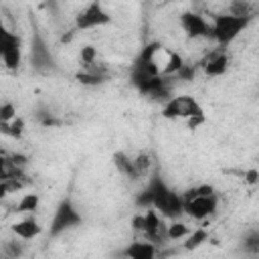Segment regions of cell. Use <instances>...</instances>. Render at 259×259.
<instances>
[{
  "instance_id": "6da1fadb",
  "label": "cell",
  "mask_w": 259,
  "mask_h": 259,
  "mask_svg": "<svg viewBox=\"0 0 259 259\" xmlns=\"http://www.w3.org/2000/svg\"><path fill=\"white\" fill-rule=\"evenodd\" d=\"M136 204L142 208H154L162 219H180L184 214L182 208V194L176 192L168 182L162 178L160 172H154L146 184V188L138 194Z\"/></svg>"
},
{
  "instance_id": "7a4b0ae2",
  "label": "cell",
  "mask_w": 259,
  "mask_h": 259,
  "mask_svg": "<svg viewBox=\"0 0 259 259\" xmlns=\"http://www.w3.org/2000/svg\"><path fill=\"white\" fill-rule=\"evenodd\" d=\"M182 194V208L194 221H204L212 217L219 208V194L210 184H196L186 188Z\"/></svg>"
},
{
  "instance_id": "3957f363",
  "label": "cell",
  "mask_w": 259,
  "mask_h": 259,
  "mask_svg": "<svg viewBox=\"0 0 259 259\" xmlns=\"http://www.w3.org/2000/svg\"><path fill=\"white\" fill-rule=\"evenodd\" d=\"M162 117L188 119L190 125H198L200 121H204V109L190 95H170L162 105Z\"/></svg>"
},
{
  "instance_id": "277c9868",
  "label": "cell",
  "mask_w": 259,
  "mask_h": 259,
  "mask_svg": "<svg viewBox=\"0 0 259 259\" xmlns=\"http://www.w3.org/2000/svg\"><path fill=\"white\" fill-rule=\"evenodd\" d=\"M251 16H237L231 12L217 14L210 22V38H214L219 47H229L251 24Z\"/></svg>"
},
{
  "instance_id": "5b68a950",
  "label": "cell",
  "mask_w": 259,
  "mask_h": 259,
  "mask_svg": "<svg viewBox=\"0 0 259 259\" xmlns=\"http://www.w3.org/2000/svg\"><path fill=\"white\" fill-rule=\"evenodd\" d=\"M81 223H83V217H81L79 208H77L75 202L67 196V198H63V200L57 204V208H55V212H53V217H51V223H49V237L55 239V237L63 235L65 231H71V229L79 227Z\"/></svg>"
},
{
  "instance_id": "8992f818",
  "label": "cell",
  "mask_w": 259,
  "mask_h": 259,
  "mask_svg": "<svg viewBox=\"0 0 259 259\" xmlns=\"http://www.w3.org/2000/svg\"><path fill=\"white\" fill-rule=\"evenodd\" d=\"M132 225H134V231L142 233L144 239L152 243L166 239V225L162 223V217L154 208H146L142 214H136L132 219Z\"/></svg>"
},
{
  "instance_id": "52a82bcc",
  "label": "cell",
  "mask_w": 259,
  "mask_h": 259,
  "mask_svg": "<svg viewBox=\"0 0 259 259\" xmlns=\"http://www.w3.org/2000/svg\"><path fill=\"white\" fill-rule=\"evenodd\" d=\"M109 22H111V16L101 4V0H91L75 16V30H91V28L105 26Z\"/></svg>"
},
{
  "instance_id": "ba28073f",
  "label": "cell",
  "mask_w": 259,
  "mask_h": 259,
  "mask_svg": "<svg viewBox=\"0 0 259 259\" xmlns=\"http://www.w3.org/2000/svg\"><path fill=\"white\" fill-rule=\"evenodd\" d=\"M30 63L32 67L38 71V73H51L57 69V63H55V57L53 53L49 51L45 38L40 36L38 30H34L32 34V42H30Z\"/></svg>"
},
{
  "instance_id": "9c48e42d",
  "label": "cell",
  "mask_w": 259,
  "mask_h": 259,
  "mask_svg": "<svg viewBox=\"0 0 259 259\" xmlns=\"http://www.w3.org/2000/svg\"><path fill=\"white\" fill-rule=\"evenodd\" d=\"M180 26L188 38H210V22L196 12H182Z\"/></svg>"
},
{
  "instance_id": "30bf717a",
  "label": "cell",
  "mask_w": 259,
  "mask_h": 259,
  "mask_svg": "<svg viewBox=\"0 0 259 259\" xmlns=\"http://www.w3.org/2000/svg\"><path fill=\"white\" fill-rule=\"evenodd\" d=\"M202 71L208 75V77H221L227 73L229 69V55H227V49L225 47H219L214 49L212 53L206 55V59L200 63Z\"/></svg>"
},
{
  "instance_id": "8fae6325",
  "label": "cell",
  "mask_w": 259,
  "mask_h": 259,
  "mask_svg": "<svg viewBox=\"0 0 259 259\" xmlns=\"http://www.w3.org/2000/svg\"><path fill=\"white\" fill-rule=\"evenodd\" d=\"M2 63L8 71H18L20 69V63H22V40L18 34H10L8 42H6V49H4V55H2Z\"/></svg>"
},
{
  "instance_id": "7c38bea8",
  "label": "cell",
  "mask_w": 259,
  "mask_h": 259,
  "mask_svg": "<svg viewBox=\"0 0 259 259\" xmlns=\"http://www.w3.org/2000/svg\"><path fill=\"white\" fill-rule=\"evenodd\" d=\"M107 77H109L107 71H105L103 67H99L97 61L91 63V65H83V69L77 73V81H79L81 85H89V87L103 85V83L107 81Z\"/></svg>"
},
{
  "instance_id": "4fadbf2b",
  "label": "cell",
  "mask_w": 259,
  "mask_h": 259,
  "mask_svg": "<svg viewBox=\"0 0 259 259\" xmlns=\"http://www.w3.org/2000/svg\"><path fill=\"white\" fill-rule=\"evenodd\" d=\"M121 255L130 259H154L158 255V249H156V243L144 239V241H134L132 245H127L121 251Z\"/></svg>"
},
{
  "instance_id": "5bb4252c",
  "label": "cell",
  "mask_w": 259,
  "mask_h": 259,
  "mask_svg": "<svg viewBox=\"0 0 259 259\" xmlns=\"http://www.w3.org/2000/svg\"><path fill=\"white\" fill-rule=\"evenodd\" d=\"M10 229H12V235L22 239V241H30V239H34V237H38L42 233V227L34 217H26V219L14 223Z\"/></svg>"
},
{
  "instance_id": "9a60e30c",
  "label": "cell",
  "mask_w": 259,
  "mask_h": 259,
  "mask_svg": "<svg viewBox=\"0 0 259 259\" xmlns=\"http://www.w3.org/2000/svg\"><path fill=\"white\" fill-rule=\"evenodd\" d=\"M113 164H115V168H117V172L119 174H123L125 178H130V180H138L136 178V170H134V162H132V156L127 154V152H115L113 154Z\"/></svg>"
},
{
  "instance_id": "2e32d148",
  "label": "cell",
  "mask_w": 259,
  "mask_h": 259,
  "mask_svg": "<svg viewBox=\"0 0 259 259\" xmlns=\"http://www.w3.org/2000/svg\"><path fill=\"white\" fill-rule=\"evenodd\" d=\"M134 162V170H136V178H142L146 174H150L152 168V156L148 152H138L136 156H132Z\"/></svg>"
},
{
  "instance_id": "e0dca14e",
  "label": "cell",
  "mask_w": 259,
  "mask_h": 259,
  "mask_svg": "<svg viewBox=\"0 0 259 259\" xmlns=\"http://www.w3.org/2000/svg\"><path fill=\"white\" fill-rule=\"evenodd\" d=\"M20 178H22L20 174H14V176H8V178L0 180V198H4V196H8V194H12V192H16V190H20V188H22V184H24Z\"/></svg>"
},
{
  "instance_id": "ac0fdd59",
  "label": "cell",
  "mask_w": 259,
  "mask_h": 259,
  "mask_svg": "<svg viewBox=\"0 0 259 259\" xmlns=\"http://www.w3.org/2000/svg\"><path fill=\"white\" fill-rule=\"evenodd\" d=\"M190 233V227L188 225H184L182 221H178V219H174L168 227H166V239H170V241H176V239H182V237H186Z\"/></svg>"
},
{
  "instance_id": "d6986e66",
  "label": "cell",
  "mask_w": 259,
  "mask_h": 259,
  "mask_svg": "<svg viewBox=\"0 0 259 259\" xmlns=\"http://www.w3.org/2000/svg\"><path fill=\"white\" fill-rule=\"evenodd\" d=\"M188 235H190V237H188L186 243H184V249H188V251L200 247V245L206 243V239H208V231H206V229H194V231H190Z\"/></svg>"
},
{
  "instance_id": "ffe728a7",
  "label": "cell",
  "mask_w": 259,
  "mask_h": 259,
  "mask_svg": "<svg viewBox=\"0 0 259 259\" xmlns=\"http://www.w3.org/2000/svg\"><path fill=\"white\" fill-rule=\"evenodd\" d=\"M0 132H2V134H8V136H12V138H18V136H22V132H24V121H22L20 117H12L10 121H2V123H0Z\"/></svg>"
},
{
  "instance_id": "44dd1931",
  "label": "cell",
  "mask_w": 259,
  "mask_h": 259,
  "mask_svg": "<svg viewBox=\"0 0 259 259\" xmlns=\"http://www.w3.org/2000/svg\"><path fill=\"white\" fill-rule=\"evenodd\" d=\"M229 12L237 14V16H251L253 18L255 8H253V4L249 0H233L231 6H229Z\"/></svg>"
},
{
  "instance_id": "7402d4cb",
  "label": "cell",
  "mask_w": 259,
  "mask_h": 259,
  "mask_svg": "<svg viewBox=\"0 0 259 259\" xmlns=\"http://www.w3.org/2000/svg\"><path fill=\"white\" fill-rule=\"evenodd\" d=\"M38 202H40L38 194H24L16 204V212H32L38 208Z\"/></svg>"
},
{
  "instance_id": "603a6c76",
  "label": "cell",
  "mask_w": 259,
  "mask_h": 259,
  "mask_svg": "<svg viewBox=\"0 0 259 259\" xmlns=\"http://www.w3.org/2000/svg\"><path fill=\"white\" fill-rule=\"evenodd\" d=\"M14 174H20L18 172V166L14 160H8L4 156H0V180L8 178V176H14Z\"/></svg>"
},
{
  "instance_id": "cb8c5ba5",
  "label": "cell",
  "mask_w": 259,
  "mask_h": 259,
  "mask_svg": "<svg viewBox=\"0 0 259 259\" xmlns=\"http://www.w3.org/2000/svg\"><path fill=\"white\" fill-rule=\"evenodd\" d=\"M95 61H97V51H95V47H91V45L83 47V49H81V63H83V65H91V63H95Z\"/></svg>"
},
{
  "instance_id": "d4e9b609",
  "label": "cell",
  "mask_w": 259,
  "mask_h": 259,
  "mask_svg": "<svg viewBox=\"0 0 259 259\" xmlns=\"http://www.w3.org/2000/svg\"><path fill=\"white\" fill-rule=\"evenodd\" d=\"M12 117H16V109L12 103H0V123L2 121H10Z\"/></svg>"
},
{
  "instance_id": "484cf974",
  "label": "cell",
  "mask_w": 259,
  "mask_h": 259,
  "mask_svg": "<svg viewBox=\"0 0 259 259\" xmlns=\"http://www.w3.org/2000/svg\"><path fill=\"white\" fill-rule=\"evenodd\" d=\"M10 34H12V30H8L4 20L0 18V61H2V55H4V49H6V42H8Z\"/></svg>"
},
{
  "instance_id": "4316f807",
  "label": "cell",
  "mask_w": 259,
  "mask_h": 259,
  "mask_svg": "<svg viewBox=\"0 0 259 259\" xmlns=\"http://www.w3.org/2000/svg\"><path fill=\"white\" fill-rule=\"evenodd\" d=\"M245 247H249L253 253H257V251H259V233H257V231H253V233L245 239Z\"/></svg>"
},
{
  "instance_id": "83f0119b",
  "label": "cell",
  "mask_w": 259,
  "mask_h": 259,
  "mask_svg": "<svg viewBox=\"0 0 259 259\" xmlns=\"http://www.w3.org/2000/svg\"><path fill=\"white\" fill-rule=\"evenodd\" d=\"M6 255H22V243L18 241H6Z\"/></svg>"
},
{
  "instance_id": "f1b7e54d",
  "label": "cell",
  "mask_w": 259,
  "mask_h": 259,
  "mask_svg": "<svg viewBox=\"0 0 259 259\" xmlns=\"http://www.w3.org/2000/svg\"><path fill=\"white\" fill-rule=\"evenodd\" d=\"M247 182H249V184H255V182H257V172H255V170H249V172H247Z\"/></svg>"
}]
</instances>
